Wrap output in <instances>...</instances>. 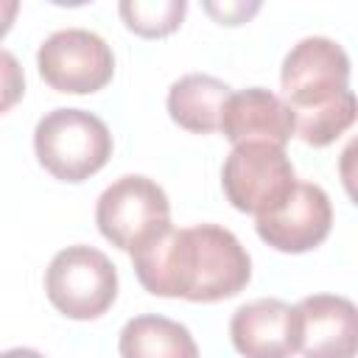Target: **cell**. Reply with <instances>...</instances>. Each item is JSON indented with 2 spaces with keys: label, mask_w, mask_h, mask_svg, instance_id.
<instances>
[{
  "label": "cell",
  "mask_w": 358,
  "mask_h": 358,
  "mask_svg": "<svg viewBox=\"0 0 358 358\" xmlns=\"http://www.w3.org/2000/svg\"><path fill=\"white\" fill-rule=\"evenodd\" d=\"M45 294L67 319H98L117 296V271L95 246H67L53 255L45 271Z\"/></svg>",
  "instance_id": "277c9868"
},
{
  "label": "cell",
  "mask_w": 358,
  "mask_h": 358,
  "mask_svg": "<svg viewBox=\"0 0 358 358\" xmlns=\"http://www.w3.org/2000/svg\"><path fill=\"white\" fill-rule=\"evenodd\" d=\"M330 227H333L330 196L313 182H296L294 193L280 210L255 218L257 235L277 252H291V255L319 246L330 235Z\"/></svg>",
  "instance_id": "ba28073f"
},
{
  "label": "cell",
  "mask_w": 358,
  "mask_h": 358,
  "mask_svg": "<svg viewBox=\"0 0 358 358\" xmlns=\"http://www.w3.org/2000/svg\"><path fill=\"white\" fill-rule=\"evenodd\" d=\"M338 176H341L347 196L358 204V134L344 145V151L338 157Z\"/></svg>",
  "instance_id": "2e32d148"
},
{
  "label": "cell",
  "mask_w": 358,
  "mask_h": 358,
  "mask_svg": "<svg viewBox=\"0 0 358 358\" xmlns=\"http://www.w3.org/2000/svg\"><path fill=\"white\" fill-rule=\"evenodd\" d=\"M120 358H199V347L182 322L143 313L123 324L117 338Z\"/></svg>",
  "instance_id": "4fadbf2b"
},
{
  "label": "cell",
  "mask_w": 358,
  "mask_h": 358,
  "mask_svg": "<svg viewBox=\"0 0 358 358\" xmlns=\"http://www.w3.org/2000/svg\"><path fill=\"white\" fill-rule=\"evenodd\" d=\"M36 67L56 92L87 95L103 90L115 76V56L103 36L87 28L50 34L36 50Z\"/></svg>",
  "instance_id": "8992f818"
},
{
  "label": "cell",
  "mask_w": 358,
  "mask_h": 358,
  "mask_svg": "<svg viewBox=\"0 0 358 358\" xmlns=\"http://www.w3.org/2000/svg\"><path fill=\"white\" fill-rule=\"evenodd\" d=\"M95 224L112 246L131 255L171 227V201L154 179L129 173L98 196Z\"/></svg>",
  "instance_id": "5b68a950"
},
{
  "label": "cell",
  "mask_w": 358,
  "mask_h": 358,
  "mask_svg": "<svg viewBox=\"0 0 358 358\" xmlns=\"http://www.w3.org/2000/svg\"><path fill=\"white\" fill-rule=\"evenodd\" d=\"M131 266L148 294L190 302L229 299L241 294L252 277L246 249L218 224L168 227L131 252Z\"/></svg>",
  "instance_id": "6da1fadb"
},
{
  "label": "cell",
  "mask_w": 358,
  "mask_h": 358,
  "mask_svg": "<svg viewBox=\"0 0 358 358\" xmlns=\"http://www.w3.org/2000/svg\"><path fill=\"white\" fill-rule=\"evenodd\" d=\"M3 358H45V355L31 350V347H11V350L3 352Z\"/></svg>",
  "instance_id": "d6986e66"
},
{
  "label": "cell",
  "mask_w": 358,
  "mask_h": 358,
  "mask_svg": "<svg viewBox=\"0 0 358 358\" xmlns=\"http://www.w3.org/2000/svg\"><path fill=\"white\" fill-rule=\"evenodd\" d=\"M221 187L235 210L260 218L288 201L296 187V173L282 145L241 143L232 145L224 159Z\"/></svg>",
  "instance_id": "3957f363"
},
{
  "label": "cell",
  "mask_w": 358,
  "mask_h": 358,
  "mask_svg": "<svg viewBox=\"0 0 358 358\" xmlns=\"http://www.w3.org/2000/svg\"><path fill=\"white\" fill-rule=\"evenodd\" d=\"M232 90L207 73H187L168 90V115L173 123H179L187 131L210 134L221 129L224 106L229 101Z\"/></svg>",
  "instance_id": "7c38bea8"
},
{
  "label": "cell",
  "mask_w": 358,
  "mask_h": 358,
  "mask_svg": "<svg viewBox=\"0 0 358 358\" xmlns=\"http://www.w3.org/2000/svg\"><path fill=\"white\" fill-rule=\"evenodd\" d=\"M204 11L210 17H215L218 22H224V25H238V22H246L255 11H260V3H243V0H235V3H204Z\"/></svg>",
  "instance_id": "e0dca14e"
},
{
  "label": "cell",
  "mask_w": 358,
  "mask_h": 358,
  "mask_svg": "<svg viewBox=\"0 0 358 358\" xmlns=\"http://www.w3.org/2000/svg\"><path fill=\"white\" fill-rule=\"evenodd\" d=\"M229 338L243 358H291L302 341L299 310L274 296L246 302L229 319Z\"/></svg>",
  "instance_id": "9c48e42d"
},
{
  "label": "cell",
  "mask_w": 358,
  "mask_h": 358,
  "mask_svg": "<svg viewBox=\"0 0 358 358\" xmlns=\"http://www.w3.org/2000/svg\"><path fill=\"white\" fill-rule=\"evenodd\" d=\"M305 358H355L358 355V305L336 294H313L299 305Z\"/></svg>",
  "instance_id": "8fae6325"
},
{
  "label": "cell",
  "mask_w": 358,
  "mask_h": 358,
  "mask_svg": "<svg viewBox=\"0 0 358 358\" xmlns=\"http://www.w3.org/2000/svg\"><path fill=\"white\" fill-rule=\"evenodd\" d=\"M39 165L62 182H84L112 157L106 123L87 109H53L34 129Z\"/></svg>",
  "instance_id": "7a4b0ae2"
},
{
  "label": "cell",
  "mask_w": 358,
  "mask_h": 358,
  "mask_svg": "<svg viewBox=\"0 0 358 358\" xmlns=\"http://www.w3.org/2000/svg\"><path fill=\"white\" fill-rule=\"evenodd\" d=\"M117 11L129 31L145 39H157V36L173 34L182 25L187 3L185 0H123Z\"/></svg>",
  "instance_id": "9a60e30c"
},
{
  "label": "cell",
  "mask_w": 358,
  "mask_h": 358,
  "mask_svg": "<svg viewBox=\"0 0 358 358\" xmlns=\"http://www.w3.org/2000/svg\"><path fill=\"white\" fill-rule=\"evenodd\" d=\"M221 131L232 145L271 143L285 148V143L296 134V117L288 101H282L271 90L249 87L229 95L221 117Z\"/></svg>",
  "instance_id": "30bf717a"
},
{
  "label": "cell",
  "mask_w": 358,
  "mask_h": 358,
  "mask_svg": "<svg viewBox=\"0 0 358 358\" xmlns=\"http://www.w3.org/2000/svg\"><path fill=\"white\" fill-rule=\"evenodd\" d=\"M3 64H6V101H3V109H8L14 103V98H17V92H20L22 84H17V87L11 84V76L17 73V64H14V56L8 50H3Z\"/></svg>",
  "instance_id": "ac0fdd59"
},
{
  "label": "cell",
  "mask_w": 358,
  "mask_h": 358,
  "mask_svg": "<svg viewBox=\"0 0 358 358\" xmlns=\"http://www.w3.org/2000/svg\"><path fill=\"white\" fill-rule=\"evenodd\" d=\"M280 84L294 112L327 103L350 90V56L336 39L305 36L285 53Z\"/></svg>",
  "instance_id": "52a82bcc"
},
{
  "label": "cell",
  "mask_w": 358,
  "mask_h": 358,
  "mask_svg": "<svg viewBox=\"0 0 358 358\" xmlns=\"http://www.w3.org/2000/svg\"><path fill=\"white\" fill-rule=\"evenodd\" d=\"M294 117H296V137L313 148H324L358 120V95L347 90L327 103L296 109Z\"/></svg>",
  "instance_id": "5bb4252c"
}]
</instances>
